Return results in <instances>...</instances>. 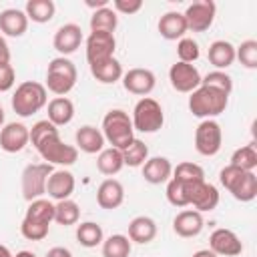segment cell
<instances>
[{"instance_id": "obj_1", "label": "cell", "mask_w": 257, "mask_h": 257, "mask_svg": "<svg viewBox=\"0 0 257 257\" xmlns=\"http://www.w3.org/2000/svg\"><path fill=\"white\" fill-rule=\"evenodd\" d=\"M221 185L241 203H249L257 197V175L255 171H243L239 167L227 165L219 173Z\"/></svg>"}, {"instance_id": "obj_2", "label": "cell", "mask_w": 257, "mask_h": 257, "mask_svg": "<svg viewBox=\"0 0 257 257\" xmlns=\"http://www.w3.org/2000/svg\"><path fill=\"white\" fill-rule=\"evenodd\" d=\"M229 104V94L211 88V86H199L191 92L189 96V110L193 112V116L197 118H213L221 112H225Z\"/></svg>"}, {"instance_id": "obj_3", "label": "cell", "mask_w": 257, "mask_h": 257, "mask_svg": "<svg viewBox=\"0 0 257 257\" xmlns=\"http://www.w3.org/2000/svg\"><path fill=\"white\" fill-rule=\"evenodd\" d=\"M48 102V90L36 80H24L16 86L12 94V108L20 116H32Z\"/></svg>"}, {"instance_id": "obj_4", "label": "cell", "mask_w": 257, "mask_h": 257, "mask_svg": "<svg viewBox=\"0 0 257 257\" xmlns=\"http://www.w3.org/2000/svg\"><path fill=\"white\" fill-rule=\"evenodd\" d=\"M102 135H104V141H108L110 147H114L118 151L128 147L135 139V128H133V120H131L128 112H124L120 108L108 110L102 118Z\"/></svg>"}, {"instance_id": "obj_5", "label": "cell", "mask_w": 257, "mask_h": 257, "mask_svg": "<svg viewBox=\"0 0 257 257\" xmlns=\"http://www.w3.org/2000/svg\"><path fill=\"white\" fill-rule=\"evenodd\" d=\"M76 78H78V72H76L74 62L66 56H56L48 62L44 86H46V90L54 92L56 96H64L74 88Z\"/></svg>"}, {"instance_id": "obj_6", "label": "cell", "mask_w": 257, "mask_h": 257, "mask_svg": "<svg viewBox=\"0 0 257 257\" xmlns=\"http://www.w3.org/2000/svg\"><path fill=\"white\" fill-rule=\"evenodd\" d=\"M133 128L139 131V133H157L163 128L165 124V112H163V106L151 98V96H143L137 104H135V110H133Z\"/></svg>"}, {"instance_id": "obj_7", "label": "cell", "mask_w": 257, "mask_h": 257, "mask_svg": "<svg viewBox=\"0 0 257 257\" xmlns=\"http://www.w3.org/2000/svg\"><path fill=\"white\" fill-rule=\"evenodd\" d=\"M52 171L54 169L48 163H34V165L24 167L22 177H20V189H22V197L28 203L46 195V183Z\"/></svg>"}, {"instance_id": "obj_8", "label": "cell", "mask_w": 257, "mask_h": 257, "mask_svg": "<svg viewBox=\"0 0 257 257\" xmlns=\"http://www.w3.org/2000/svg\"><path fill=\"white\" fill-rule=\"evenodd\" d=\"M36 151L40 153V157L48 163V165H62V167H68L72 163H76L78 159V149L74 145H66L60 135H52L48 139H44Z\"/></svg>"}, {"instance_id": "obj_9", "label": "cell", "mask_w": 257, "mask_h": 257, "mask_svg": "<svg viewBox=\"0 0 257 257\" xmlns=\"http://www.w3.org/2000/svg\"><path fill=\"white\" fill-rule=\"evenodd\" d=\"M223 145V131L215 118H205L195 131V149L203 157H215Z\"/></svg>"}, {"instance_id": "obj_10", "label": "cell", "mask_w": 257, "mask_h": 257, "mask_svg": "<svg viewBox=\"0 0 257 257\" xmlns=\"http://www.w3.org/2000/svg\"><path fill=\"white\" fill-rule=\"evenodd\" d=\"M215 12H217V4L213 0H201V2H193L185 12V20H187V28L193 32H205L211 28L213 20H215Z\"/></svg>"}, {"instance_id": "obj_11", "label": "cell", "mask_w": 257, "mask_h": 257, "mask_svg": "<svg viewBox=\"0 0 257 257\" xmlns=\"http://www.w3.org/2000/svg\"><path fill=\"white\" fill-rule=\"evenodd\" d=\"M169 80H171V86L177 92H185V94H191L195 88L201 86L199 70L193 64L179 62V60L169 68Z\"/></svg>"}, {"instance_id": "obj_12", "label": "cell", "mask_w": 257, "mask_h": 257, "mask_svg": "<svg viewBox=\"0 0 257 257\" xmlns=\"http://www.w3.org/2000/svg\"><path fill=\"white\" fill-rule=\"evenodd\" d=\"M116 40L110 32H90L86 38V60L88 64L114 56Z\"/></svg>"}, {"instance_id": "obj_13", "label": "cell", "mask_w": 257, "mask_h": 257, "mask_svg": "<svg viewBox=\"0 0 257 257\" xmlns=\"http://www.w3.org/2000/svg\"><path fill=\"white\" fill-rule=\"evenodd\" d=\"M209 249L215 255H223V257H237L243 253V243L237 237L235 231L231 229H215L209 237Z\"/></svg>"}, {"instance_id": "obj_14", "label": "cell", "mask_w": 257, "mask_h": 257, "mask_svg": "<svg viewBox=\"0 0 257 257\" xmlns=\"http://www.w3.org/2000/svg\"><path fill=\"white\" fill-rule=\"evenodd\" d=\"M30 143V128L22 122H8L0 128V149L4 153H20Z\"/></svg>"}, {"instance_id": "obj_15", "label": "cell", "mask_w": 257, "mask_h": 257, "mask_svg": "<svg viewBox=\"0 0 257 257\" xmlns=\"http://www.w3.org/2000/svg\"><path fill=\"white\" fill-rule=\"evenodd\" d=\"M157 84V76L153 70L149 68H131L128 72L122 74V86L124 90H128L131 94L137 96H147L153 92Z\"/></svg>"}, {"instance_id": "obj_16", "label": "cell", "mask_w": 257, "mask_h": 257, "mask_svg": "<svg viewBox=\"0 0 257 257\" xmlns=\"http://www.w3.org/2000/svg\"><path fill=\"white\" fill-rule=\"evenodd\" d=\"M82 44V30L78 24H62L52 38V46L56 48V52H60V56L72 54L76 52V48Z\"/></svg>"}, {"instance_id": "obj_17", "label": "cell", "mask_w": 257, "mask_h": 257, "mask_svg": "<svg viewBox=\"0 0 257 257\" xmlns=\"http://www.w3.org/2000/svg\"><path fill=\"white\" fill-rule=\"evenodd\" d=\"M74 175L70 171H64V169H58V171H52L50 177H48V183H46V193L50 199H54L56 203L58 201H64V199H70V195L74 193Z\"/></svg>"}, {"instance_id": "obj_18", "label": "cell", "mask_w": 257, "mask_h": 257, "mask_svg": "<svg viewBox=\"0 0 257 257\" xmlns=\"http://www.w3.org/2000/svg\"><path fill=\"white\" fill-rule=\"evenodd\" d=\"M122 201H124V187H122L120 181L108 177V179H104L98 185V189H96V203H98V207L112 211V209H118L122 205Z\"/></svg>"}, {"instance_id": "obj_19", "label": "cell", "mask_w": 257, "mask_h": 257, "mask_svg": "<svg viewBox=\"0 0 257 257\" xmlns=\"http://www.w3.org/2000/svg\"><path fill=\"white\" fill-rule=\"evenodd\" d=\"M205 227V221H203V213L195 211V209H185L181 213H177V217L173 219V231L179 235V237H197Z\"/></svg>"}, {"instance_id": "obj_20", "label": "cell", "mask_w": 257, "mask_h": 257, "mask_svg": "<svg viewBox=\"0 0 257 257\" xmlns=\"http://www.w3.org/2000/svg\"><path fill=\"white\" fill-rule=\"evenodd\" d=\"M74 145L86 155H96L104 149V135L92 124H84L74 133Z\"/></svg>"}, {"instance_id": "obj_21", "label": "cell", "mask_w": 257, "mask_h": 257, "mask_svg": "<svg viewBox=\"0 0 257 257\" xmlns=\"http://www.w3.org/2000/svg\"><path fill=\"white\" fill-rule=\"evenodd\" d=\"M28 30V16L24 10L6 8L0 12V32L10 38H20Z\"/></svg>"}, {"instance_id": "obj_22", "label": "cell", "mask_w": 257, "mask_h": 257, "mask_svg": "<svg viewBox=\"0 0 257 257\" xmlns=\"http://www.w3.org/2000/svg\"><path fill=\"white\" fill-rule=\"evenodd\" d=\"M159 34L165 38V40H181L185 36V32L189 30L187 28V20L183 16V12H165L161 18H159Z\"/></svg>"}, {"instance_id": "obj_23", "label": "cell", "mask_w": 257, "mask_h": 257, "mask_svg": "<svg viewBox=\"0 0 257 257\" xmlns=\"http://www.w3.org/2000/svg\"><path fill=\"white\" fill-rule=\"evenodd\" d=\"M173 177V165L167 157H151L143 165V179L151 185L167 183Z\"/></svg>"}, {"instance_id": "obj_24", "label": "cell", "mask_w": 257, "mask_h": 257, "mask_svg": "<svg viewBox=\"0 0 257 257\" xmlns=\"http://www.w3.org/2000/svg\"><path fill=\"white\" fill-rule=\"evenodd\" d=\"M131 243H141L147 245L157 237V223L147 217V215H139L128 223V235Z\"/></svg>"}, {"instance_id": "obj_25", "label": "cell", "mask_w": 257, "mask_h": 257, "mask_svg": "<svg viewBox=\"0 0 257 257\" xmlns=\"http://www.w3.org/2000/svg\"><path fill=\"white\" fill-rule=\"evenodd\" d=\"M90 66V74L98 80V82H102V84H114L116 80H120L122 78V64L114 58V56H110V58H106V60H100V62H92V64H88Z\"/></svg>"}, {"instance_id": "obj_26", "label": "cell", "mask_w": 257, "mask_h": 257, "mask_svg": "<svg viewBox=\"0 0 257 257\" xmlns=\"http://www.w3.org/2000/svg\"><path fill=\"white\" fill-rule=\"evenodd\" d=\"M207 56L217 70H225L235 62V46L229 40H215L211 42Z\"/></svg>"}, {"instance_id": "obj_27", "label": "cell", "mask_w": 257, "mask_h": 257, "mask_svg": "<svg viewBox=\"0 0 257 257\" xmlns=\"http://www.w3.org/2000/svg\"><path fill=\"white\" fill-rule=\"evenodd\" d=\"M74 116V104L66 96H56L48 102V120L54 126H64Z\"/></svg>"}, {"instance_id": "obj_28", "label": "cell", "mask_w": 257, "mask_h": 257, "mask_svg": "<svg viewBox=\"0 0 257 257\" xmlns=\"http://www.w3.org/2000/svg\"><path fill=\"white\" fill-rule=\"evenodd\" d=\"M124 167L122 163V153L114 147H108V149H102L96 157V169L98 173H102L104 177H112L116 173H120V169Z\"/></svg>"}, {"instance_id": "obj_29", "label": "cell", "mask_w": 257, "mask_h": 257, "mask_svg": "<svg viewBox=\"0 0 257 257\" xmlns=\"http://www.w3.org/2000/svg\"><path fill=\"white\" fill-rule=\"evenodd\" d=\"M56 12V4L52 0H28L24 14L28 16V20L36 22V24H46L54 18Z\"/></svg>"}, {"instance_id": "obj_30", "label": "cell", "mask_w": 257, "mask_h": 257, "mask_svg": "<svg viewBox=\"0 0 257 257\" xmlns=\"http://www.w3.org/2000/svg\"><path fill=\"white\" fill-rule=\"evenodd\" d=\"M191 205H193L195 211H199V213L213 211V209L219 205V191H217V187L205 181V183L197 189V193L193 195Z\"/></svg>"}, {"instance_id": "obj_31", "label": "cell", "mask_w": 257, "mask_h": 257, "mask_svg": "<svg viewBox=\"0 0 257 257\" xmlns=\"http://www.w3.org/2000/svg\"><path fill=\"white\" fill-rule=\"evenodd\" d=\"M76 241L86 247V249H92L96 245H100L104 241V233H102V227L94 221H84L76 227Z\"/></svg>"}, {"instance_id": "obj_32", "label": "cell", "mask_w": 257, "mask_h": 257, "mask_svg": "<svg viewBox=\"0 0 257 257\" xmlns=\"http://www.w3.org/2000/svg\"><path fill=\"white\" fill-rule=\"evenodd\" d=\"M118 26V16L112 8H100V10H94L92 16H90V32H110L114 34Z\"/></svg>"}, {"instance_id": "obj_33", "label": "cell", "mask_w": 257, "mask_h": 257, "mask_svg": "<svg viewBox=\"0 0 257 257\" xmlns=\"http://www.w3.org/2000/svg\"><path fill=\"white\" fill-rule=\"evenodd\" d=\"M24 219H30V221H36V223L50 225V223L54 221V203H50L48 199H42V197L36 199V201H30Z\"/></svg>"}, {"instance_id": "obj_34", "label": "cell", "mask_w": 257, "mask_h": 257, "mask_svg": "<svg viewBox=\"0 0 257 257\" xmlns=\"http://www.w3.org/2000/svg\"><path fill=\"white\" fill-rule=\"evenodd\" d=\"M78 219H80V207L72 199H64L54 205V221L58 225L70 227V225H76Z\"/></svg>"}, {"instance_id": "obj_35", "label": "cell", "mask_w": 257, "mask_h": 257, "mask_svg": "<svg viewBox=\"0 0 257 257\" xmlns=\"http://www.w3.org/2000/svg\"><path fill=\"white\" fill-rule=\"evenodd\" d=\"M131 249V239L120 233L110 235L102 241V257H128Z\"/></svg>"}, {"instance_id": "obj_36", "label": "cell", "mask_w": 257, "mask_h": 257, "mask_svg": "<svg viewBox=\"0 0 257 257\" xmlns=\"http://www.w3.org/2000/svg\"><path fill=\"white\" fill-rule=\"evenodd\" d=\"M120 153H122V163L126 167H143L145 161L149 159V147L141 139H133V143L124 147Z\"/></svg>"}, {"instance_id": "obj_37", "label": "cell", "mask_w": 257, "mask_h": 257, "mask_svg": "<svg viewBox=\"0 0 257 257\" xmlns=\"http://www.w3.org/2000/svg\"><path fill=\"white\" fill-rule=\"evenodd\" d=\"M229 165L239 167L243 171H255V167H257V147H255V143H249V145H243V147L235 149V153L231 155Z\"/></svg>"}, {"instance_id": "obj_38", "label": "cell", "mask_w": 257, "mask_h": 257, "mask_svg": "<svg viewBox=\"0 0 257 257\" xmlns=\"http://www.w3.org/2000/svg\"><path fill=\"white\" fill-rule=\"evenodd\" d=\"M175 181L181 183H193V181H205V171L201 165L193 163V161H183L177 167H173V177Z\"/></svg>"}, {"instance_id": "obj_39", "label": "cell", "mask_w": 257, "mask_h": 257, "mask_svg": "<svg viewBox=\"0 0 257 257\" xmlns=\"http://www.w3.org/2000/svg\"><path fill=\"white\" fill-rule=\"evenodd\" d=\"M201 84L217 88V90H221L225 94H231V90H233V80H231V76L225 70H211V72H207L205 76H201Z\"/></svg>"}, {"instance_id": "obj_40", "label": "cell", "mask_w": 257, "mask_h": 257, "mask_svg": "<svg viewBox=\"0 0 257 257\" xmlns=\"http://www.w3.org/2000/svg\"><path fill=\"white\" fill-rule=\"evenodd\" d=\"M235 58H239V62L245 68L255 70L257 68V40H245V42H241V46L235 48Z\"/></svg>"}, {"instance_id": "obj_41", "label": "cell", "mask_w": 257, "mask_h": 257, "mask_svg": "<svg viewBox=\"0 0 257 257\" xmlns=\"http://www.w3.org/2000/svg\"><path fill=\"white\" fill-rule=\"evenodd\" d=\"M201 50H199V44L197 40L189 38V36H183L177 44V56H179V62H187V64H193L197 58H199Z\"/></svg>"}, {"instance_id": "obj_42", "label": "cell", "mask_w": 257, "mask_h": 257, "mask_svg": "<svg viewBox=\"0 0 257 257\" xmlns=\"http://www.w3.org/2000/svg\"><path fill=\"white\" fill-rule=\"evenodd\" d=\"M52 135H58V126H54L48 118L38 120V122H34L32 128H30V143H32V147L36 149L44 139H48V137H52Z\"/></svg>"}, {"instance_id": "obj_43", "label": "cell", "mask_w": 257, "mask_h": 257, "mask_svg": "<svg viewBox=\"0 0 257 257\" xmlns=\"http://www.w3.org/2000/svg\"><path fill=\"white\" fill-rule=\"evenodd\" d=\"M167 201L173 207H189V197H187V191H185L183 183H179L175 179L167 181Z\"/></svg>"}, {"instance_id": "obj_44", "label": "cell", "mask_w": 257, "mask_h": 257, "mask_svg": "<svg viewBox=\"0 0 257 257\" xmlns=\"http://www.w3.org/2000/svg\"><path fill=\"white\" fill-rule=\"evenodd\" d=\"M48 229H50V225L36 223V221H30V219H22V225H20V233L28 241H42L48 235Z\"/></svg>"}, {"instance_id": "obj_45", "label": "cell", "mask_w": 257, "mask_h": 257, "mask_svg": "<svg viewBox=\"0 0 257 257\" xmlns=\"http://www.w3.org/2000/svg\"><path fill=\"white\" fill-rule=\"evenodd\" d=\"M16 82V72H14V66L8 62V64H0V92H6L14 86Z\"/></svg>"}, {"instance_id": "obj_46", "label": "cell", "mask_w": 257, "mask_h": 257, "mask_svg": "<svg viewBox=\"0 0 257 257\" xmlns=\"http://www.w3.org/2000/svg\"><path fill=\"white\" fill-rule=\"evenodd\" d=\"M143 8V0H114L112 2V10L120 12V14H137Z\"/></svg>"}, {"instance_id": "obj_47", "label": "cell", "mask_w": 257, "mask_h": 257, "mask_svg": "<svg viewBox=\"0 0 257 257\" xmlns=\"http://www.w3.org/2000/svg\"><path fill=\"white\" fill-rule=\"evenodd\" d=\"M8 62H10V48L6 38L0 34V64H8Z\"/></svg>"}, {"instance_id": "obj_48", "label": "cell", "mask_w": 257, "mask_h": 257, "mask_svg": "<svg viewBox=\"0 0 257 257\" xmlns=\"http://www.w3.org/2000/svg\"><path fill=\"white\" fill-rule=\"evenodd\" d=\"M46 257H72V253L66 247H52V249H48Z\"/></svg>"}, {"instance_id": "obj_49", "label": "cell", "mask_w": 257, "mask_h": 257, "mask_svg": "<svg viewBox=\"0 0 257 257\" xmlns=\"http://www.w3.org/2000/svg\"><path fill=\"white\" fill-rule=\"evenodd\" d=\"M86 6L92 8V10H100V8L108 6V0H86Z\"/></svg>"}, {"instance_id": "obj_50", "label": "cell", "mask_w": 257, "mask_h": 257, "mask_svg": "<svg viewBox=\"0 0 257 257\" xmlns=\"http://www.w3.org/2000/svg\"><path fill=\"white\" fill-rule=\"evenodd\" d=\"M191 257H219V255H215L211 249H199V251H195Z\"/></svg>"}, {"instance_id": "obj_51", "label": "cell", "mask_w": 257, "mask_h": 257, "mask_svg": "<svg viewBox=\"0 0 257 257\" xmlns=\"http://www.w3.org/2000/svg\"><path fill=\"white\" fill-rule=\"evenodd\" d=\"M0 257H14L6 245H0Z\"/></svg>"}, {"instance_id": "obj_52", "label": "cell", "mask_w": 257, "mask_h": 257, "mask_svg": "<svg viewBox=\"0 0 257 257\" xmlns=\"http://www.w3.org/2000/svg\"><path fill=\"white\" fill-rule=\"evenodd\" d=\"M14 257H36V255H34L32 251H18Z\"/></svg>"}, {"instance_id": "obj_53", "label": "cell", "mask_w": 257, "mask_h": 257, "mask_svg": "<svg viewBox=\"0 0 257 257\" xmlns=\"http://www.w3.org/2000/svg\"><path fill=\"white\" fill-rule=\"evenodd\" d=\"M2 124H4V110H2V106H0V128H2Z\"/></svg>"}]
</instances>
